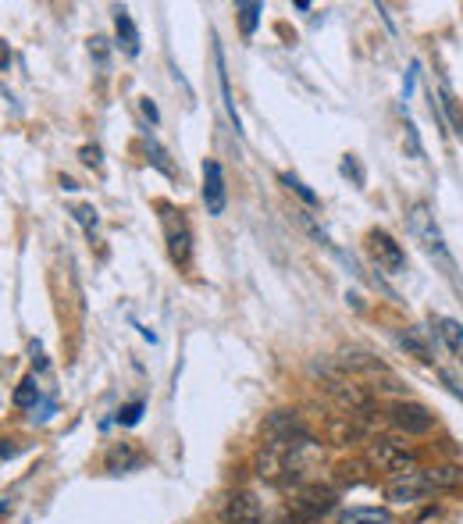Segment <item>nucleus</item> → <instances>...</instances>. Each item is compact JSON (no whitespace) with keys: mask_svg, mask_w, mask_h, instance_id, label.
Listing matches in <instances>:
<instances>
[{"mask_svg":"<svg viewBox=\"0 0 463 524\" xmlns=\"http://www.w3.org/2000/svg\"><path fill=\"white\" fill-rule=\"evenodd\" d=\"M260 11H264V4H236L239 25H243V33H246V36H253V29H257Z\"/></svg>","mask_w":463,"mask_h":524,"instance_id":"2eb2a0df","label":"nucleus"},{"mask_svg":"<svg viewBox=\"0 0 463 524\" xmlns=\"http://www.w3.org/2000/svg\"><path fill=\"white\" fill-rule=\"evenodd\" d=\"M114 33H118V47L136 58L139 54V33H136V22H132L129 11H114Z\"/></svg>","mask_w":463,"mask_h":524,"instance_id":"9b49d317","label":"nucleus"},{"mask_svg":"<svg viewBox=\"0 0 463 524\" xmlns=\"http://www.w3.org/2000/svg\"><path fill=\"white\" fill-rule=\"evenodd\" d=\"M275 524H293V521H275Z\"/></svg>","mask_w":463,"mask_h":524,"instance_id":"a878e982","label":"nucleus"},{"mask_svg":"<svg viewBox=\"0 0 463 524\" xmlns=\"http://www.w3.org/2000/svg\"><path fill=\"white\" fill-rule=\"evenodd\" d=\"M431 325H435V336L442 339V343L449 346L453 353H463V325L456 318H446V314H435L431 318Z\"/></svg>","mask_w":463,"mask_h":524,"instance_id":"f8f14e48","label":"nucleus"},{"mask_svg":"<svg viewBox=\"0 0 463 524\" xmlns=\"http://www.w3.org/2000/svg\"><path fill=\"white\" fill-rule=\"evenodd\" d=\"M442 107H446V115H449V125H453V132L456 136H463V115H460V107H456V100L453 97H446V93H442Z\"/></svg>","mask_w":463,"mask_h":524,"instance_id":"a211bd4d","label":"nucleus"},{"mask_svg":"<svg viewBox=\"0 0 463 524\" xmlns=\"http://www.w3.org/2000/svg\"><path fill=\"white\" fill-rule=\"evenodd\" d=\"M72 214H75V218H79L82 225H86V232H90V236H93V229H97V211H93L90 204H79Z\"/></svg>","mask_w":463,"mask_h":524,"instance_id":"6ab92c4d","label":"nucleus"},{"mask_svg":"<svg viewBox=\"0 0 463 524\" xmlns=\"http://www.w3.org/2000/svg\"><path fill=\"white\" fill-rule=\"evenodd\" d=\"M399 343L407 346V350L414 353V357H417L421 364H431V361H435V357H431V350H428V343L421 339V332H417V328H407V332H399Z\"/></svg>","mask_w":463,"mask_h":524,"instance_id":"4468645a","label":"nucleus"},{"mask_svg":"<svg viewBox=\"0 0 463 524\" xmlns=\"http://www.w3.org/2000/svg\"><path fill=\"white\" fill-rule=\"evenodd\" d=\"M410 229H414V236L424 243V250H428V254H435L449 268L446 239H442L439 225H435V214H431L428 204H414V207H410Z\"/></svg>","mask_w":463,"mask_h":524,"instance_id":"39448f33","label":"nucleus"},{"mask_svg":"<svg viewBox=\"0 0 463 524\" xmlns=\"http://www.w3.org/2000/svg\"><path fill=\"white\" fill-rule=\"evenodd\" d=\"M225 172H221L218 161H204V204H207V214H225Z\"/></svg>","mask_w":463,"mask_h":524,"instance_id":"1a4fd4ad","label":"nucleus"},{"mask_svg":"<svg viewBox=\"0 0 463 524\" xmlns=\"http://www.w3.org/2000/svg\"><path fill=\"white\" fill-rule=\"evenodd\" d=\"M90 54L97 58V65L104 68L107 65V40H100V36H93L90 40Z\"/></svg>","mask_w":463,"mask_h":524,"instance_id":"412c9836","label":"nucleus"},{"mask_svg":"<svg viewBox=\"0 0 463 524\" xmlns=\"http://www.w3.org/2000/svg\"><path fill=\"white\" fill-rule=\"evenodd\" d=\"M143 111H147V115H150V122H157V107L150 104V100H143Z\"/></svg>","mask_w":463,"mask_h":524,"instance_id":"393cba45","label":"nucleus"},{"mask_svg":"<svg viewBox=\"0 0 463 524\" xmlns=\"http://www.w3.org/2000/svg\"><path fill=\"white\" fill-rule=\"evenodd\" d=\"M428 475L431 492H453L463 485V467L460 464H435V467H424Z\"/></svg>","mask_w":463,"mask_h":524,"instance_id":"9d476101","label":"nucleus"},{"mask_svg":"<svg viewBox=\"0 0 463 524\" xmlns=\"http://www.w3.org/2000/svg\"><path fill=\"white\" fill-rule=\"evenodd\" d=\"M164 211V236H168V254L175 264H189V254H193V232H189L182 211H171V207H161Z\"/></svg>","mask_w":463,"mask_h":524,"instance_id":"423d86ee","label":"nucleus"},{"mask_svg":"<svg viewBox=\"0 0 463 524\" xmlns=\"http://www.w3.org/2000/svg\"><path fill=\"white\" fill-rule=\"evenodd\" d=\"M414 79H417V61H414V65H410L407 82H403V97H410V93H414Z\"/></svg>","mask_w":463,"mask_h":524,"instance_id":"5701e85b","label":"nucleus"},{"mask_svg":"<svg viewBox=\"0 0 463 524\" xmlns=\"http://www.w3.org/2000/svg\"><path fill=\"white\" fill-rule=\"evenodd\" d=\"M139 414H143V403H129V407H122V414H118V421H122L125 428H132L139 421Z\"/></svg>","mask_w":463,"mask_h":524,"instance_id":"aec40b11","label":"nucleus"},{"mask_svg":"<svg viewBox=\"0 0 463 524\" xmlns=\"http://www.w3.org/2000/svg\"><path fill=\"white\" fill-rule=\"evenodd\" d=\"M339 524H396V517L382 507H350L339 517Z\"/></svg>","mask_w":463,"mask_h":524,"instance_id":"ddd939ff","label":"nucleus"},{"mask_svg":"<svg viewBox=\"0 0 463 524\" xmlns=\"http://www.w3.org/2000/svg\"><path fill=\"white\" fill-rule=\"evenodd\" d=\"M221 521L225 524H260V503L253 492L236 489L228 492L225 503H221Z\"/></svg>","mask_w":463,"mask_h":524,"instance_id":"0eeeda50","label":"nucleus"},{"mask_svg":"<svg viewBox=\"0 0 463 524\" xmlns=\"http://www.w3.org/2000/svg\"><path fill=\"white\" fill-rule=\"evenodd\" d=\"M282 182H285V186H289V189H293V193H296V197H300V200H303V204H310V207H314V204H317V193H310V189H307V186H303V182H300V179H296V175H293V172H285V175H282Z\"/></svg>","mask_w":463,"mask_h":524,"instance_id":"f3484780","label":"nucleus"},{"mask_svg":"<svg viewBox=\"0 0 463 524\" xmlns=\"http://www.w3.org/2000/svg\"><path fill=\"white\" fill-rule=\"evenodd\" d=\"M36 400H40V389H36V378H25V382L15 389V407H33Z\"/></svg>","mask_w":463,"mask_h":524,"instance_id":"dca6fc26","label":"nucleus"},{"mask_svg":"<svg viewBox=\"0 0 463 524\" xmlns=\"http://www.w3.org/2000/svg\"><path fill=\"white\" fill-rule=\"evenodd\" d=\"M367 464L385 475H407L417 467V450L403 439V435H378L367 443Z\"/></svg>","mask_w":463,"mask_h":524,"instance_id":"f257e3e1","label":"nucleus"},{"mask_svg":"<svg viewBox=\"0 0 463 524\" xmlns=\"http://www.w3.org/2000/svg\"><path fill=\"white\" fill-rule=\"evenodd\" d=\"M389 421L403 439H417V435H428L435 428V414L417 400H396L389 407Z\"/></svg>","mask_w":463,"mask_h":524,"instance_id":"f03ea898","label":"nucleus"},{"mask_svg":"<svg viewBox=\"0 0 463 524\" xmlns=\"http://www.w3.org/2000/svg\"><path fill=\"white\" fill-rule=\"evenodd\" d=\"M8 61H11V54H8V43H4V40H0V68H4V65H8Z\"/></svg>","mask_w":463,"mask_h":524,"instance_id":"b1692460","label":"nucleus"},{"mask_svg":"<svg viewBox=\"0 0 463 524\" xmlns=\"http://www.w3.org/2000/svg\"><path fill=\"white\" fill-rule=\"evenodd\" d=\"M385 496H389V503H396V507H417L421 500H428L431 485H428V475H424V467H414L407 475L389 478Z\"/></svg>","mask_w":463,"mask_h":524,"instance_id":"7ed1b4c3","label":"nucleus"},{"mask_svg":"<svg viewBox=\"0 0 463 524\" xmlns=\"http://www.w3.org/2000/svg\"><path fill=\"white\" fill-rule=\"evenodd\" d=\"M367 250H371V261L378 264V271H389V275H403L407 271V250L385 229H374L367 236Z\"/></svg>","mask_w":463,"mask_h":524,"instance_id":"20e7f679","label":"nucleus"},{"mask_svg":"<svg viewBox=\"0 0 463 524\" xmlns=\"http://www.w3.org/2000/svg\"><path fill=\"white\" fill-rule=\"evenodd\" d=\"M335 507V492L328 485H307L300 492V500H296V514L303 521H317V517H325L328 510Z\"/></svg>","mask_w":463,"mask_h":524,"instance_id":"6e6552de","label":"nucleus"},{"mask_svg":"<svg viewBox=\"0 0 463 524\" xmlns=\"http://www.w3.org/2000/svg\"><path fill=\"white\" fill-rule=\"evenodd\" d=\"M460 361H463V357H460Z\"/></svg>","mask_w":463,"mask_h":524,"instance_id":"bb28decb","label":"nucleus"},{"mask_svg":"<svg viewBox=\"0 0 463 524\" xmlns=\"http://www.w3.org/2000/svg\"><path fill=\"white\" fill-rule=\"evenodd\" d=\"M82 164H90V168H100V147H82Z\"/></svg>","mask_w":463,"mask_h":524,"instance_id":"4be33fe9","label":"nucleus"}]
</instances>
